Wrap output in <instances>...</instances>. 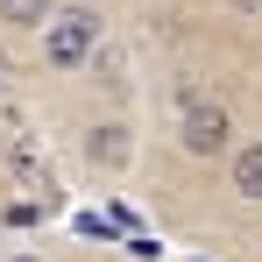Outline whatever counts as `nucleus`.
<instances>
[{
	"mask_svg": "<svg viewBox=\"0 0 262 262\" xmlns=\"http://www.w3.org/2000/svg\"><path fill=\"white\" fill-rule=\"evenodd\" d=\"M99 43H106V29H99L92 7H57V21L43 29V64L50 71H85L99 57Z\"/></svg>",
	"mask_w": 262,
	"mask_h": 262,
	"instance_id": "nucleus-2",
	"label": "nucleus"
},
{
	"mask_svg": "<svg viewBox=\"0 0 262 262\" xmlns=\"http://www.w3.org/2000/svg\"><path fill=\"white\" fill-rule=\"evenodd\" d=\"M170 99H177V114H191V106H206L213 92L199 85V71H170Z\"/></svg>",
	"mask_w": 262,
	"mask_h": 262,
	"instance_id": "nucleus-6",
	"label": "nucleus"
},
{
	"mask_svg": "<svg viewBox=\"0 0 262 262\" xmlns=\"http://www.w3.org/2000/svg\"><path fill=\"white\" fill-rule=\"evenodd\" d=\"M234 149H241V128H234L227 99H206V106L177 114V156H191V163H234Z\"/></svg>",
	"mask_w": 262,
	"mask_h": 262,
	"instance_id": "nucleus-1",
	"label": "nucleus"
},
{
	"mask_svg": "<svg viewBox=\"0 0 262 262\" xmlns=\"http://www.w3.org/2000/svg\"><path fill=\"white\" fill-rule=\"evenodd\" d=\"M85 163L99 177H121L135 163V128H128V121H92V128H85Z\"/></svg>",
	"mask_w": 262,
	"mask_h": 262,
	"instance_id": "nucleus-3",
	"label": "nucleus"
},
{
	"mask_svg": "<svg viewBox=\"0 0 262 262\" xmlns=\"http://www.w3.org/2000/svg\"><path fill=\"white\" fill-rule=\"evenodd\" d=\"M7 163H14V170H21V177H36V184H50V170H43V156H36V149H29L21 135L7 142Z\"/></svg>",
	"mask_w": 262,
	"mask_h": 262,
	"instance_id": "nucleus-7",
	"label": "nucleus"
},
{
	"mask_svg": "<svg viewBox=\"0 0 262 262\" xmlns=\"http://www.w3.org/2000/svg\"><path fill=\"white\" fill-rule=\"evenodd\" d=\"M57 21V0H0V29L7 36H43Z\"/></svg>",
	"mask_w": 262,
	"mask_h": 262,
	"instance_id": "nucleus-5",
	"label": "nucleus"
},
{
	"mask_svg": "<svg viewBox=\"0 0 262 262\" xmlns=\"http://www.w3.org/2000/svg\"><path fill=\"white\" fill-rule=\"evenodd\" d=\"M227 7H234L241 21H262V0H227Z\"/></svg>",
	"mask_w": 262,
	"mask_h": 262,
	"instance_id": "nucleus-8",
	"label": "nucleus"
},
{
	"mask_svg": "<svg viewBox=\"0 0 262 262\" xmlns=\"http://www.w3.org/2000/svg\"><path fill=\"white\" fill-rule=\"evenodd\" d=\"M14 262H36V255H14Z\"/></svg>",
	"mask_w": 262,
	"mask_h": 262,
	"instance_id": "nucleus-9",
	"label": "nucleus"
},
{
	"mask_svg": "<svg viewBox=\"0 0 262 262\" xmlns=\"http://www.w3.org/2000/svg\"><path fill=\"white\" fill-rule=\"evenodd\" d=\"M227 199L234 206H262V135H248L227 163Z\"/></svg>",
	"mask_w": 262,
	"mask_h": 262,
	"instance_id": "nucleus-4",
	"label": "nucleus"
}]
</instances>
